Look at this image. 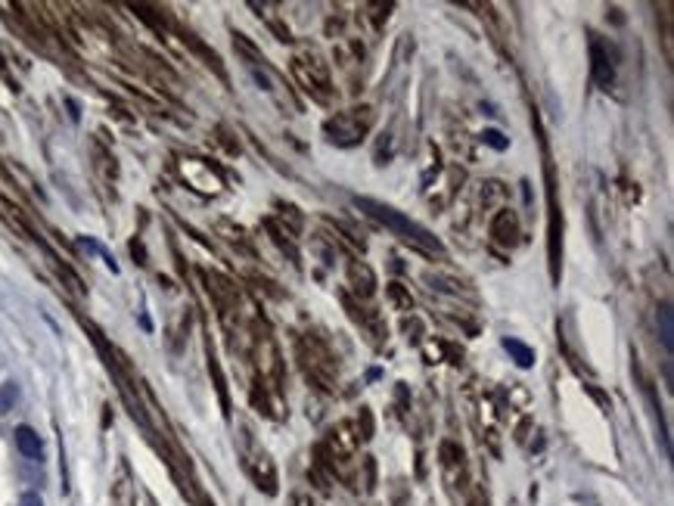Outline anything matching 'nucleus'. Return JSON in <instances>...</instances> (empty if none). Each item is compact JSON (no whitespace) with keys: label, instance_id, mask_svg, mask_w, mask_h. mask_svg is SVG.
<instances>
[{"label":"nucleus","instance_id":"obj_17","mask_svg":"<svg viewBox=\"0 0 674 506\" xmlns=\"http://www.w3.org/2000/svg\"><path fill=\"white\" fill-rule=\"evenodd\" d=\"M16 398H19V388L10 382V385H3L0 388V413H7V410H13V404H16Z\"/></svg>","mask_w":674,"mask_h":506},{"label":"nucleus","instance_id":"obj_1","mask_svg":"<svg viewBox=\"0 0 674 506\" xmlns=\"http://www.w3.org/2000/svg\"><path fill=\"white\" fill-rule=\"evenodd\" d=\"M355 205L361 208L367 218H373L376 224H382L386 230H392L398 239H404L407 245H413L417 252H423V255H444V245L438 243V239L432 236L426 227H419L417 221H410L407 214L395 212V208L386 205V202H376V199H367V196H357Z\"/></svg>","mask_w":674,"mask_h":506},{"label":"nucleus","instance_id":"obj_18","mask_svg":"<svg viewBox=\"0 0 674 506\" xmlns=\"http://www.w3.org/2000/svg\"><path fill=\"white\" fill-rule=\"evenodd\" d=\"M482 140H485L488 146H494V150H497V152H504L506 146H510V140H506L500 131H494V128H491V131H485V134H482Z\"/></svg>","mask_w":674,"mask_h":506},{"label":"nucleus","instance_id":"obj_3","mask_svg":"<svg viewBox=\"0 0 674 506\" xmlns=\"http://www.w3.org/2000/svg\"><path fill=\"white\" fill-rule=\"evenodd\" d=\"M293 75L299 78V84L308 90L311 97H317V100H330V69H326V63L317 57V53H311V57H295L293 59Z\"/></svg>","mask_w":674,"mask_h":506},{"label":"nucleus","instance_id":"obj_10","mask_svg":"<svg viewBox=\"0 0 674 506\" xmlns=\"http://www.w3.org/2000/svg\"><path fill=\"white\" fill-rule=\"evenodd\" d=\"M504 348H506V354L516 361V367H522V370H531L535 367V351L528 348L525 342H519V338H510L506 336L504 338Z\"/></svg>","mask_w":674,"mask_h":506},{"label":"nucleus","instance_id":"obj_13","mask_svg":"<svg viewBox=\"0 0 674 506\" xmlns=\"http://www.w3.org/2000/svg\"><path fill=\"white\" fill-rule=\"evenodd\" d=\"M442 466H444V472H454V469H463V450L457 447L454 441H444L442 444Z\"/></svg>","mask_w":674,"mask_h":506},{"label":"nucleus","instance_id":"obj_2","mask_svg":"<svg viewBox=\"0 0 674 506\" xmlns=\"http://www.w3.org/2000/svg\"><path fill=\"white\" fill-rule=\"evenodd\" d=\"M373 121H376L373 109H370V106H357V109H348V112H336L333 119H326L324 121V131H326V137H330L336 146H357L370 134Z\"/></svg>","mask_w":674,"mask_h":506},{"label":"nucleus","instance_id":"obj_8","mask_svg":"<svg viewBox=\"0 0 674 506\" xmlns=\"http://www.w3.org/2000/svg\"><path fill=\"white\" fill-rule=\"evenodd\" d=\"M13 438H16V447H19V454L26 456V460H44V441H41V435L32 429V425H19Z\"/></svg>","mask_w":674,"mask_h":506},{"label":"nucleus","instance_id":"obj_5","mask_svg":"<svg viewBox=\"0 0 674 506\" xmlns=\"http://www.w3.org/2000/svg\"><path fill=\"white\" fill-rule=\"evenodd\" d=\"M243 456H246L243 466H246V472L252 475V481H255L264 494L274 497V494H277V469H274V463L268 460V454H264V450H255V454L246 450Z\"/></svg>","mask_w":674,"mask_h":506},{"label":"nucleus","instance_id":"obj_12","mask_svg":"<svg viewBox=\"0 0 674 506\" xmlns=\"http://www.w3.org/2000/svg\"><path fill=\"white\" fill-rule=\"evenodd\" d=\"M208 373H212V379H215V388H218V398H221V407H224V416H230V398H227L224 373H221V367H218V357L212 354V348H208Z\"/></svg>","mask_w":674,"mask_h":506},{"label":"nucleus","instance_id":"obj_7","mask_svg":"<svg viewBox=\"0 0 674 506\" xmlns=\"http://www.w3.org/2000/svg\"><path fill=\"white\" fill-rule=\"evenodd\" d=\"M491 239L497 245H513L519 239V221L510 208H500L491 221Z\"/></svg>","mask_w":674,"mask_h":506},{"label":"nucleus","instance_id":"obj_11","mask_svg":"<svg viewBox=\"0 0 674 506\" xmlns=\"http://www.w3.org/2000/svg\"><path fill=\"white\" fill-rule=\"evenodd\" d=\"M655 323H659L662 345H665V351L671 354V348H674V311H671V305H662L659 307V314H655Z\"/></svg>","mask_w":674,"mask_h":506},{"label":"nucleus","instance_id":"obj_4","mask_svg":"<svg viewBox=\"0 0 674 506\" xmlns=\"http://www.w3.org/2000/svg\"><path fill=\"white\" fill-rule=\"evenodd\" d=\"M591 78L603 90H609L615 84V59H612V53L606 50L597 34H591Z\"/></svg>","mask_w":674,"mask_h":506},{"label":"nucleus","instance_id":"obj_14","mask_svg":"<svg viewBox=\"0 0 674 506\" xmlns=\"http://www.w3.org/2000/svg\"><path fill=\"white\" fill-rule=\"evenodd\" d=\"M386 295L395 301V307H398V311H413V298H410V292H404V286H401V283H388Z\"/></svg>","mask_w":674,"mask_h":506},{"label":"nucleus","instance_id":"obj_20","mask_svg":"<svg viewBox=\"0 0 674 506\" xmlns=\"http://www.w3.org/2000/svg\"><path fill=\"white\" fill-rule=\"evenodd\" d=\"M293 506H314V500L308 494H293Z\"/></svg>","mask_w":674,"mask_h":506},{"label":"nucleus","instance_id":"obj_6","mask_svg":"<svg viewBox=\"0 0 674 506\" xmlns=\"http://www.w3.org/2000/svg\"><path fill=\"white\" fill-rule=\"evenodd\" d=\"M0 218L7 221V224L13 227V230L19 233L22 239H34V243H41V236L34 233V227H32V221H28V214L22 212L19 205H13L10 199H3V196H0Z\"/></svg>","mask_w":674,"mask_h":506},{"label":"nucleus","instance_id":"obj_19","mask_svg":"<svg viewBox=\"0 0 674 506\" xmlns=\"http://www.w3.org/2000/svg\"><path fill=\"white\" fill-rule=\"evenodd\" d=\"M19 506H44V500H41V494L28 491V494H22V503Z\"/></svg>","mask_w":674,"mask_h":506},{"label":"nucleus","instance_id":"obj_16","mask_svg":"<svg viewBox=\"0 0 674 506\" xmlns=\"http://www.w3.org/2000/svg\"><path fill=\"white\" fill-rule=\"evenodd\" d=\"M361 466H364V491L373 494L376 491V460L373 456H364Z\"/></svg>","mask_w":674,"mask_h":506},{"label":"nucleus","instance_id":"obj_15","mask_svg":"<svg viewBox=\"0 0 674 506\" xmlns=\"http://www.w3.org/2000/svg\"><path fill=\"white\" fill-rule=\"evenodd\" d=\"M373 438V413L367 407H361V416H357V441H370Z\"/></svg>","mask_w":674,"mask_h":506},{"label":"nucleus","instance_id":"obj_9","mask_svg":"<svg viewBox=\"0 0 674 506\" xmlns=\"http://www.w3.org/2000/svg\"><path fill=\"white\" fill-rule=\"evenodd\" d=\"M348 283H351V289H355L361 298H370V295L376 292V276L364 261H351L348 264Z\"/></svg>","mask_w":674,"mask_h":506},{"label":"nucleus","instance_id":"obj_21","mask_svg":"<svg viewBox=\"0 0 674 506\" xmlns=\"http://www.w3.org/2000/svg\"><path fill=\"white\" fill-rule=\"evenodd\" d=\"M131 249H134V255H137V264H146V255H143V245H140V243H131Z\"/></svg>","mask_w":674,"mask_h":506}]
</instances>
